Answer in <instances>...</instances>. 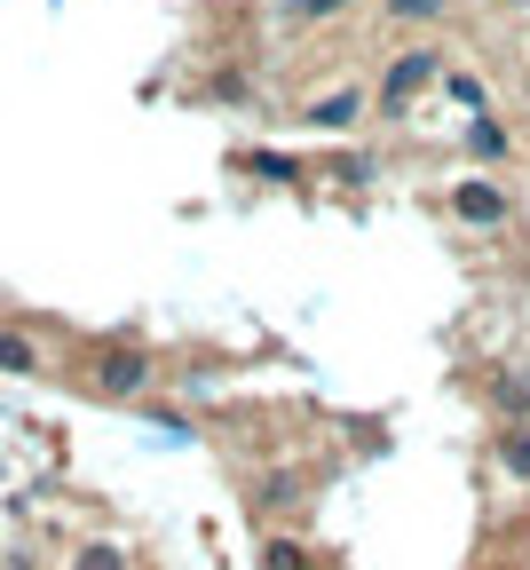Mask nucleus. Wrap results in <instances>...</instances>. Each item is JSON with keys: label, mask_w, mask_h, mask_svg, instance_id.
<instances>
[{"label": "nucleus", "mask_w": 530, "mask_h": 570, "mask_svg": "<svg viewBox=\"0 0 530 570\" xmlns=\"http://www.w3.org/2000/svg\"><path fill=\"white\" fill-rule=\"evenodd\" d=\"M71 570H119V554H111V547H88V554L71 562Z\"/></svg>", "instance_id": "f257e3e1"}]
</instances>
